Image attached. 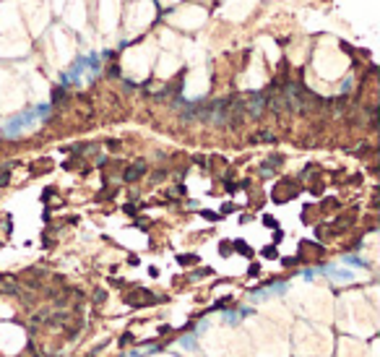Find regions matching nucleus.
<instances>
[{
	"instance_id": "3",
	"label": "nucleus",
	"mask_w": 380,
	"mask_h": 357,
	"mask_svg": "<svg viewBox=\"0 0 380 357\" xmlns=\"http://www.w3.org/2000/svg\"><path fill=\"white\" fill-rule=\"evenodd\" d=\"M144 172H146V165H144V162H138V165H133V167L125 169V180H128V183H130V180H138Z\"/></svg>"
},
{
	"instance_id": "2",
	"label": "nucleus",
	"mask_w": 380,
	"mask_h": 357,
	"mask_svg": "<svg viewBox=\"0 0 380 357\" xmlns=\"http://www.w3.org/2000/svg\"><path fill=\"white\" fill-rule=\"evenodd\" d=\"M128 302L130 305H146V302H154V295L146 292V289H136L133 295H128Z\"/></svg>"
},
{
	"instance_id": "1",
	"label": "nucleus",
	"mask_w": 380,
	"mask_h": 357,
	"mask_svg": "<svg viewBox=\"0 0 380 357\" xmlns=\"http://www.w3.org/2000/svg\"><path fill=\"white\" fill-rule=\"evenodd\" d=\"M50 115V107H36V110H29V113L13 117V120L5 125V136H16V133H21L24 128H29L36 117H47Z\"/></svg>"
}]
</instances>
